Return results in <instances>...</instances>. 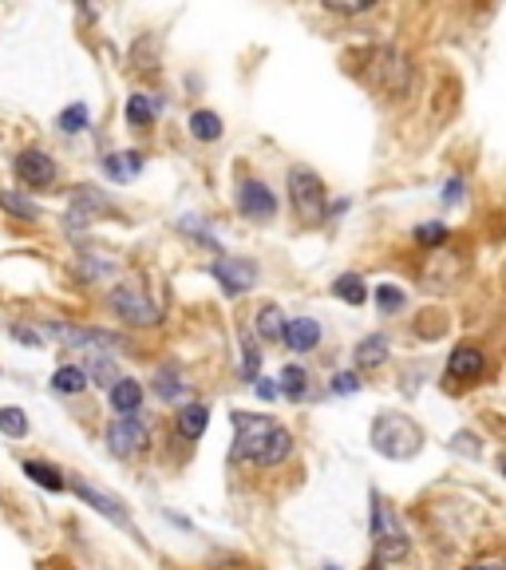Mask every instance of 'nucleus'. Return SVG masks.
<instances>
[{
  "instance_id": "10",
  "label": "nucleus",
  "mask_w": 506,
  "mask_h": 570,
  "mask_svg": "<svg viewBox=\"0 0 506 570\" xmlns=\"http://www.w3.org/2000/svg\"><path fill=\"white\" fill-rule=\"evenodd\" d=\"M210 274H214V282L222 285L226 297H241L249 285H254L258 269H254V262H246V258H218L210 266Z\"/></svg>"
},
{
  "instance_id": "42",
  "label": "nucleus",
  "mask_w": 506,
  "mask_h": 570,
  "mask_svg": "<svg viewBox=\"0 0 506 570\" xmlns=\"http://www.w3.org/2000/svg\"><path fill=\"white\" fill-rule=\"evenodd\" d=\"M368 570H380V567H368Z\"/></svg>"
},
{
  "instance_id": "14",
  "label": "nucleus",
  "mask_w": 506,
  "mask_h": 570,
  "mask_svg": "<svg viewBox=\"0 0 506 570\" xmlns=\"http://www.w3.org/2000/svg\"><path fill=\"white\" fill-rule=\"evenodd\" d=\"M281 341H285V348H294V353H309V348H317V341H320V325L312 317L285 321Z\"/></svg>"
},
{
  "instance_id": "21",
  "label": "nucleus",
  "mask_w": 506,
  "mask_h": 570,
  "mask_svg": "<svg viewBox=\"0 0 506 570\" xmlns=\"http://www.w3.org/2000/svg\"><path fill=\"white\" fill-rule=\"evenodd\" d=\"M333 294H337L340 302H348V305H365L368 302L365 277H360V274H340L337 282H333Z\"/></svg>"
},
{
  "instance_id": "12",
  "label": "nucleus",
  "mask_w": 506,
  "mask_h": 570,
  "mask_svg": "<svg viewBox=\"0 0 506 570\" xmlns=\"http://www.w3.org/2000/svg\"><path fill=\"white\" fill-rule=\"evenodd\" d=\"M17 178L32 190L52 187V183H56V163L48 159L44 151H20L17 155Z\"/></svg>"
},
{
  "instance_id": "17",
  "label": "nucleus",
  "mask_w": 506,
  "mask_h": 570,
  "mask_svg": "<svg viewBox=\"0 0 506 570\" xmlns=\"http://www.w3.org/2000/svg\"><path fill=\"white\" fill-rule=\"evenodd\" d=\"M103 170L111 178H116V183H131V178L142 170V155L139 151H116V155H107Z\"/></svg>"
},
{
  "instance_id": "24",
  "label": "nucleus",
  "mask_w": 506,
  "mask_h": 570,
  "mask_svg": "<svg viewBox=\"0 0 506 570\" xmlns=\"http://www.w3.org/2000/svg\"><path fill=\"white\" fill-rule=\"evenodd\" d=\"M277 392H285L289 401H301L305 396V389H309V373H305L301 365H289V368H281V376H277Z\"/></svg>"
},
{
  "instance_id": "4",
  "label": "nucleus",
  "mask_w": 506,
  "mask_h": 570,
  "mask_svg": "<svg viewBox=\"0 0 506 570\" xmlns=\"http://www.w3.org/2000/svg\"><path fill=\"white\" fill-rule=\"evenodd\" d=\"M107 305H111V313H116L119 321H127L135 330L159 325V305L147 297V289H142L139 282H119L116 289L107 294Z\"/></svg>"
},
{
  "instance_id": "5",
  "label": "nucleus",
  "mask_w": 506,
  "mask_h": 570,
  "mask_svg": "<svg viewBox=\"0 0 506 570\" xmlns=\"http://www.w3.org/2000/svg\"><path fill=\"white\" fill-rule=\"evenodd\" d=\"M289 203H294L297 218L309 226L325 223V183L317 178V170L309 167H294L289 170Z\"/></svg>"
},
{
  "instance_id": "13",
  "label": "nucleus",
  "mask_w": 506,
  "mask_h": 570,
  "mask_svg": "<svg viewBox=\"0 0 506 570\" xmlns=\"http://www.w3.org/2000/svg\"><path fill=\"white\" fill-rule=\"evenodd\" d=\"M483 373H487V356H483L479 345L452 348V356H447V376H452V381L472 384V381H479Z\"/></svg>"
},
{
  "instance_id": "33",
  "label": "nucleus",
  "mask_w": 506,
  "mask_h": 570,
  "mask_svg": "<svg viewBox=\"0 0 506 570\" xmlns=\"http://www.w3.org/2000/svg\"><path fill=\"white\" fill-rule=\"evenodd\" d=\"M329 389L337 392V396H353V392H360V376H356V373H337Z\"/></svg>"
},
{
  "instance_id": "39",
  "label": "nucleus",
  "mask_w": 506,
  "mask_h": 570,
  "mask_svg": "<svg viewBox=\"0 0 506 570\" xmlns=\"http://www.w3.org/2000/svg\"><path fill=\"white\" fill-rule=\"evenodd\" d=\"M258 396H261V401H274V396H277V384L274 381H261V376H258Z\"/></svg>"
},
{
  "instance_id": "7",
  "label": "nucleus",
  "mask_w": 506,
  "mask_h": 570,
  "mask_svg": "<svg viewBox=\"0 0 506 570\" xmlns=\"http://www.w3.org/2000/svg\"><path fill=\"white\" fill-rule=\"evenodd\" d=\"M44 333L63 341L68 348H88L91 356H107V353H116V348H123V337L107 330H76V325H56V321H48Z\"/></svg>"
},
{
  "instance_id": "32",
  "label": "nucleus",
  "mask_w": 506,
  "mask_h": 570,
  "mask_svg": "<svg viewBox=\"0 0 506 570\" xmlns=\"http://www.w3.org/2000/svg\"><path fill=\"white\" fill-rule=\"evenodd\" d=\"M376 305H380L384 313L404 309V289L400 285H380V289H376Z\"/></svg>"
},
{
  "instance_id": "23",
  "label": "nucleus",
  "mask_w": 506,
  "mask_h": 570,
  "mask_svg": "<svg viewBox=\"0 0 506 570\" xmlns=\"http://www.w3.org/2000/svg\"><path fill=\"white\" fill-rule=\"evenodd\" d=\"M96 381L99 389H116L123 376H119V368H116V361L111 356H91L88 361V384Z\"/></svg>"
},
{
  "instance_id": "31",
  "label": "nucleus",
  "mask_w": 506,
  "mask_h": 570,
  "mask_svg": "<svg viewBox=\"0 0 506 570\" xmlns=\"http://www.w3.org/2000/svg\"><path fill=\"white\" fill-rule=\"evenodd\" d=\"M416 242H419V246H427V249L444 246V242H447V226L444 223H424V226H416Z\"/></svg>"
},
{
  "instance_id": "40",
  "label": "nucleus",
  "mask_w": 506,
  "mask_h": 570,
  "mask_svg": "<svg viewBox=\"0 0 506 570\" xmlns=\"http://www.w3.org/2000/svg\"><path fill=\"white\" fill-rule=\"evenodd\" d=\"M325 570H340V567H337V562H325Z\"/></svg>"
},
{
  "instance_id": "22",
  "label": "nucleus",
  "mask_w": 506,
  "mask_h": 570,
  "mask_svg": "<svg viewBox=\"0 0 506 570\" xmlns=\"http://www.w3.org/2000/svg\"><path fill=\"white\" fill-rule=\"evenodd\" d=\"M52 389H56V392H63V396H80V392L88 389V373H83V368H76V365L56 368Z\"/></svg>"
},
{
  "instance_id": "9",
  "label": "nucleus",
  "mask_w": 506,
  "mask_h": 570,
  "mask_svg": "<svg viewBox=\"0 0 506 570\" xmlns=\"http://www.w3.org/2000/svg\"><path fill=\"white\" fill-rule=\"evenodd\" d=\"M68 488L76 491V495H80L83 503H88V508H96L99 515H103V519H111V523H116V527H123V531H131V539H139V543H142L139 527L131 523V515H127V511L119 508V503H116V499H111V495H103V491H96V488H91V483H83V480H71Z\"/></svg>"
},
{
  "instance_id": "37",
  "label": "nucleus",
  "mask_w": 506,
  "mask_h": 570,
  "mask_svg": "<svg viewBox=\"0 0 506 570\" xmlns=\"http://www.w3.org/2000/svg\"><path fill=\"white\" fill-rule=\"evenodd\" d=\"M459 198H463V178H452V183H447V190H444V203L455 206Z\"/></svg>"
},
{
  "instance_id": "38",
  "label": "nucleus",
  "mask_w": 506,
  "mask_h": 570,
  "mask_svg": "<svg viewBox=\"0 0 506 570\" xmlns=\"http://www.w3.org/2000/svg\"><path fill=\"white\" fill-rule=\"evenodd\" d=\"M467 570H506V559H498V554H495V559L472 562V567H467Z\"/></svg>"
},
{
  "instance_id": "2",
  "label": "nucleus",
  "mask_w": 506,
  "mask_h": 570,
  "mask_svg": "<svg viewBox=\"0 0 506 570\" xmlns=\"http://www.w3.org/2000/svg\"><path fill=\"white\" fill-rule=\"evenodd\" d=\"M373 448L388 460H411L424 448V428L404 412H380L373 420Z\"/></svg>"
},
{
  "instance_id": "36",
  "label": "nucleus",
  "mask_w": 506,
  "mask_h": 570,
  "mask_svg": "<svg viewBox=\"0 0 506 570\" xmlns=\"http://www.w3.org/2000/svg\"><path fill=\"white\" fill-rule=\"evenodd\" d=\"M12 337L24 341V345H40V341H44V333H40V330H28V325H12Z\"/></svg>"
},
{
  "instance_id": "20",
  "label": "nucleus",
  "mask_w": 506,
  "mask_h": 570,
  "mask_svg": "<svg viewBox=\"0 0 506 570\" xmlns=\"http://www.w3.org/2000/svg\"><path fill=\"white\" fill-rule=\"evenodd\" d=\"M24 475H28L32 483H40L44 491H52V495H56V491L68 488V480H63V475L56 472L52 463H44V460H28V463H24Z\"/></svg>"
},
{
  "instance_id": "1",
  "label": "nucleus",
  "mask_w": 506,
  "mask_h": 570,
  "mask_svg": "<svg viewBox=\"0 0 506 570\" xmlns=\"http://www.w3.org/2000/svg\"><path fill=\"white\" fill-rule=\"evenodd\" d=\"M289 452H294V436L285 424H277L274 416H258V412H234V460L238 463L277 468Z\"/></svg>"
},
{
  "instance_id": "3",
  "label": "nucleus",
  "mask_w": 506,
  "mask_h": 570,
  "mask_svg": "<svg viewBox=\"0 0 506 570\" xmlns=\"http://www.w3.org/2000/svg\"><path fill=\"white\" fill-rule=\"evenodd\" d=\"M373 547L380 562H400L411 551V539L404 531L400 515L388 508V499H380V491H373Z\"/></svg>"
},
{
  "instance_id": "15",
  "label": "nucleus",
  "mask_w": 506,
  "mask_h": 570,
  "mask_svg": "<svg viewBox=\"0 0 506 570\" xmlns=\"http://www.w3.org/2000/svg\"><path fill=\"white\" fill-rule=\"evenodd\" d=\"M175 424H178V436L195 444V440L206 432V424H210V412H206V404H182L178 416H175Z\"/></svg>"
},
{
  "instance_id": "27",
  "label": "nucleus",
  "mask_w": 506,
  "mask_h": 570,
  "mask_svg": "<svg viewBox=\"0 0 506 570\" xmlns=\"http://www.w3.org/2000/svg\"><path fill=\"white\" fill-rule=\"evenodd\" d=\"M127 124L151 127L155 124V104L147 96H127Z\"/></svg>"
},
{
  "instance_id": "28",
  "label": "nucleus",
  "mask_w": 506,
  "mask_h": 570,
  "mask_svg": "<svg viewBox=\"0 0 506 570\" xmlns=\"http://www.w3.org/2000/svg\"><path fill=\"white\" fill-rule=\"evenodd\" d=\"M258 333H261L266 341H281L285 317H281V309H277V305H266V309L258 313Z\"/></svg>"
},
{
  "instance_id": "11",
  "label": "nucleus",
  "mask_w": 506,
  "mask_h": 570,
  "mask_svg": "<svg viewBox=\"0 0 506 570\" xmlns=\"http://www.w3.org/2000/svg\"><path fill=\"white\" fill-rule=\"evenodd\" d=\"M238 210L246 214V218H254V223H269L277 214L274 190H269L266 183H258V178H246L238 187Z\"/></svg>"
},
{
  "instance_id": "30",
  "label": "nucleus",
  "mask_w": 506,
  "mask_h": 570,
  "mask_svg": "<svg viewBox=\"0 0 506 570\" xmlns=\"http://www.w3.org/2000/svg\"><path fill=\"white\" fill-rule=\"evenodd\" d=\"M0 432L12 440L28 436V416L20 409H0Z\"/></svg>"
},
{
  "instance_id": "8",
  "label": "nucleus",
  "mask_w": 506,
  "mask_h": 570,
  "mask_svg": "<svg viewBox=\"0 0 506 570\" xmlns=\"http://www.w3.org/2000/svg\"><path fill=\"white\" fill-rule=\"evenodd\" d=\"M107 444L116 455H142L151 448V432L139 416H119L107 424Z\"/></svg>"
},
{
  "instance_id": "18",
  "label": "nucleus",
  "mask_w": 506,
  "mask_h": 570,
  "mask_svg": "<svg viewBox=\"0 0 506 570\" xmlns=\"http://www.w3.org/2000/svg\"><path fill=\"white\" fill-rule=\"evenodd\" d=\"M384 361H388V337H380V333H373V337L356 345V365L360 368H380Z\"/></svg>"
},
{
  "instance_id": "29",
  "label": "nucleus",
  "mask_w": 506,
  "mask_h": 570,
  "mask_svg": "<svg viewBox=\"0 0 506 570\" xmlns=\"http://www.w3.org/2000/svg\"><path fill=\"white\" fill-rule=\"evenodd\" d=\"M83 127H88V107L83 104H71L60 111V131L63 135H80Z\"/></svg>"
},
{
  "instance_id": "26",
  "label": "nucleus",
  "mask_w": 506,
  "mask_h": 570,
  "mask_svg": "<svg viewBox=\"0 0 506 570\" xmlns=\"http://www.w3.org/2000/svg\"><path fill=\"white\" fill-rule=\"evenodd\" d=\"M0 210H9V214H17V218H24V223H32L36 214V203L32 198H24L20 190H0Z\"/></svg>"
},
{
  "instance_id": "35",
  "label": "nucleus",
  "mask_w": 506,
  "mask_h": 570,
  "mask_svg": "<svg viewBox=\"0 0 506 570\" xmlns=\"http://www.w3.org/2000/svg\"><path fill=\"white\" fill-rule=\"evenodd\" d=\"M325 9H329V12H345V17H356V12H368V9H373V0H360V4H340V0H325Z\"/></svg>"
},
{
  "instance_id": "6",
  "label": "nucleus",
  "mask_w": 506,
  "mask_h": 570,
  "mask_svg": "<svg viewBox=\"0 0 506 570\" xmlns=\"http://www.w3.org/2000/svg\"><path fill=\"white\" fill-rule=\"evenodd\" d=\"M373 83L388 96H404L411 88V63L400 48H376L373 52Z\"/></svg>"
},
{
  "instance_id": "34",
  "label": "nucleus",
  "mask_w": 506,
  "mask_h": 570,
  "mask_svg": "<svg viewBox=\"0 0 506 570\" xmlns=\"http://www.w3.org/2000/svg\"><path fill=\"white\" fill-rule=\"evenodd\" d=\"M258 368H261V353L246 341V365H241V376L254 384V381H258Z\"/></svg>"
},
{
  "instance_id": "16",
  "label": "nucleus",
  "mask_w": 506,
  "mask_h": 570,
  "mask_svg": "<svg viewBox=\"0 0 506 570\" xmlns=\"http://www.w3.org/2000/svg\"><path fill=\"white\" fill-rule=\"evenodd\" d=\"M111 409H116L119 416H135V412L142 409V384L123 376V381L111 389Z\"/></svg>"
},
{
  "instance_id": "19",
  "label": "nucleus",
  "mask_w": 506,
  "mask_h": 570,
  "mask_svg": "<svg viewBox=\"0 0 506 570\" xmlns=\"http://www.w3.org/2000/svg\"><path fill=\"white\" fill-rule=\"evenodd\" d=\"M155 392H159V401H182L187 381H182L178 365H162L159 373H155Z\"/></svg>"
},
{
  "instance_id": "41",
  "label": "nucleus",
  "mask_w": 506,
  "mask_h": 570,
  "mask_svg": "<svg viewBox=\"0 0 506 570\" xmlns=\"http://www.w3.org/2000/svg\"><path fill=\"white\" fill-rule=\"evenodd\" d=\"M503 475H506V460H503Z\"/></svg>"
},
{
  "instance_id": "25",
  "label": "nucleus",
  "mask_w": 506,
  "mask_h": 570,
  "mask_svg": "<svg viewBox=\"0 0 506 570\" xmlns=\"http://www.w3.org/2000/svg\"><path fill=\"white\" fill-rule=\"evenodd\" d=\"M190 135L202 142L222 139V119L214 116V111H195V116H190Z\"/></svg>"
}]
</instances>
